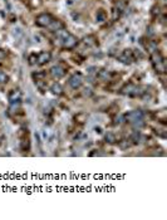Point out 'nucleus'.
<instances>
[{
  "mask_svg": "<svg viewBox=\"0 0 167 220\" xmlns=\"http://www.w3.org/2000/svg\"><path fill=\"white\" fill-rule=\"evenodd\" d=\"M57 37L59 38L62 45H63L64 48H67V49H71V48L76 47V44H77V42H78L77 38H76L73 34H71L69 31H67V30H64V29H60V30L57 31Z\"/></svg>",
  "mask_w": 167,
  "mask_h": 220,
  "instance_id": "obj_1",
  "label": "nucleus"
},
{
  "mask_svg": "<svg viewBox=\"0 0 167 220\" xmlns=\"http://www.w3.org/2000/svg\"><path fill=\"white\" fill-rule=\"evenodd\" d=\"M151 59H152V64H153L155 69L160 73H165L166 66H165V59H163L162 54L158 50H153L152 55H151Z\"/></svg>",
  "mask_w": 167,
  "mask_h": 220,
  "instance_id": "obj_2",
  "label": "nucleus"
},
{
  "mask_svg": "<svg viewBox=\"0 0 167 220\" xmlns=\"http://www.w3.org/2000/svg\"><path fill=\"white\" fill-rule=\"evenodd\" d=\"M126 121L129 122V123H137V122H141L143 119V113L142 111L140 110H136V111H131L128 112L126 116H124Z\"/></svg>",
  "mask_w": 167,
  "mask_h": 220,
  "instance_id": "obj_3",
  "label": "nucleus"
},
{
  "mask_svg": "<svg viewBox=\"0 0 167 220\" xmlns=\"http://www.w3.org/2000/svg\"><path fill=\"white\" fill-rule=\"evenodd\" d=\"M54 20V18L50 15V14H47V13H43V14H39L38 16H37V19H35V23H37V25H39V26H44V28H48L50 24H52V21Z\"/></svg>",
  "mask_w": 167,
  "mask_h": 220,
  "instance_id": "obj_4",
  "label": "nucleus"
},
{
  "mask_svg": "<svg viewBox=\"0 0 167 220\" xmlns=\"http://www.w3.org/2000/svg\"><path fill=\"white\" fill-rule=\"evenodd\" d=\"M122 63H132L133 60H135V54H133V52L131 50V49H126V50H123V53L119 55V58H118Z\"/></svg>",
  "mask_w": 167,
  "mask_h": 220,
  "instance_id": "obj_5",
  "label": "nucleus"
},
{
  "mask_svg": "<svg viewBox=\"0 0 167 220\" xmlns=\"http://www.w3.org/2000/svg\"><path fill=\"white\" fill-rule=\"evenodd\" d=\"M82 83H83V77H82V74H79V73L73 74V76L71 77V79H69V84H71V87L74 88V89L79 88V87L82 86Z\"/></svg>",
  "mask_w": 167,
  "mask_h": 220,
  "instance_id": "obj_6",
  "label": "nucleus"
},
{
  "mask_svg": "<svg viewBox=\"0 0 167 220\" xmlns=\"http://www.w3.org/2000/svg\"><path fill=\"white\" fill-rule=\"evenodd\" d=\"M50 58H52V54L49 52H42V53H39L37 55V63L40 64V66L47 64V63L50 60Z\"/></svg>",
  "mask_w": 167,
  "mask_h": 220,
  "instance_id": "obj_7",
  "label": "nucleus"
},
{
  "mask_svg": "<svg viewBox=\"0 0 167 220\" xmlns=\"http://www.w3.org/2000/svg\"><path fill=\"white\" fill-rule=\"evenodd\" d=\"M50 74H52L54 78L59 79V78H62V77L64 76V69H63L62 67H59V66H54V67L50 69Z\"/></svg>",
  "mask_w": 167,
  "mask_h": 220,
  "instance_id": "obj_8",
  "label": "nucleus"
},
{
  "mask_svg": "<svg viewBox=\"0 0 167 220\" xmlns=\"http://www.w3.org/2000/svg\"><path fill=\"white\" fill-rule=\"evenodd\" d=\"M50 30H53V31H58V30H60V29H63L64 28V24L60 21V20H58V19H54L53 21H52V24L48 26Z\"/></svg>",
  "mask_w": 167,
  "mask_h": 220,
  "instance_id": "obj_9",
  "label": "nucleus"
},
{
  "mask_svg": "<svg viewBox=\"0 0 167 220\" xmlns=\"http://www.w3.org/2000/svg\"><path fill=\"white\" fill-rule=\"evenodd\" d=\"M20 100V92L19 91H12L9 93V101L12 103H14L15 101H19Z\"/></svg>",
  "mask_w": 167,
  "mask_h": 220,
  "instance_id": "obj_10",
  "label": "nucleus"
},
{
  "mask_svg": "<svg viewBox=\"0 0 167 220\" xmlns=\"http://www.w3.org/2000/svg\"><path fill=\"white\" fill-rule=\"evenodd\" d=\"M135 84H132V83H128L123 89H122V93L123 94H128V96H131L132 94V92H133V89H135Z\"/></svg>",
  "mask_w": 167,
  "mask_h": 220,
  "instance_id": "obj_11",
  "label": "nucleus"
},
{
  "mask_svg": "<svg viewBox=\"0 0 167 220\" xmlns=\"http://www.w3.org/2000/svg\"><path fill=\"white\" fill-rule=\"evenodd\" d=\"M50 89H52V93H53V94H57V96L62 94V87H60L58 83H54Z\"/></svg>",
  "mask_w": 167,
  "mask_h": 220,
  "instance_id": "obj_12",
  "label": "nucleus"
},
{
  "mask_svg": "<svg viewBox=\"0 0 167 220\" xmlns=\"http://www.w3.org/2000/svg\"><path fill=\"white\" fill-rule=\"evenodd\" d=\"M83 43H84L86 45H94V44H95V38H94L93 35H89V37L84 38Z\"/></svg>",
  "mask_w": 167,
  "mask_h": 220,
  "instance_id": "obj_13",
  "label": "nucleus"
},
{
  "mask_svg": "<svg viewBox=\"0 0 167 220\" xmlns=\"http://www.w3.org/2000/svg\"><path fill=\"white\" fill-rule=\"evenodd\" d=\"M97 20H98V21H104V20H106V14H104L103 10H99V12L97 13Z\"/></svg>",
  "mask_w": 167,
  "mask_h": 220,
  "instance_id": "obj_14",
  "label": "nucleus"
},
{
  "mask_svg": "<svg viewBox=\"0 0 167 220\" xmlns=\"http://www.w3.org/2000/svg\"><path fill=\"white\" fill-rule=\"evenodd\" d=\"M106 141L109 143H114L116 142V136L113 133H107L106 135Z\"/></svg>",
  "mask_w": 167,
  "mask_h": 220,
  "instance_id": "obj_15",
  "label": "nucleus"
},
{
  "mask_svg": "<svg viewBox=\"0 0 167 220\" xmlns=\"http://www.w3.org/2000/svg\"><path fill=\"white\" fill-rule=\"evenodd\" d=\"M8 76L5 74V73H3V72H0V84H4V83H7L8 82Z\"/></svg>",
  "mask_w": 167,
  "mask_h": 220,
  "instance_id": "obj_16",
  "label": "nucleus"
},
{
  "mask_svg": "<svg viewBox=\"0 0 167 220\" xmlns=\"http://www.w3.org/2000/svg\"><path fill=\"white\" fill-rule=\"evenodd\" d=\"M29 60H30V64H34V63H37V54H31L29 57Z\"/></svg>",
  "mask_w": 167,
  "mask_h": 220,
  "instance_id": "obj_17",
  "label": "nucleus"
},
{
  "mask_svg": "<svg viewBox=\"0 0 167 220\" xmlns=\"http://www.w3.org/2000/svg\"><path fill=\"white\" fill-rule=\"evenodd\" d=\"M2 57H4V52H0V58Z\"/></svg>",
  "mask_w": 167,
  "mask_h": 220,
  "instance_id": "obj_18",
  "label": "nucleus"
}]
</instances>
